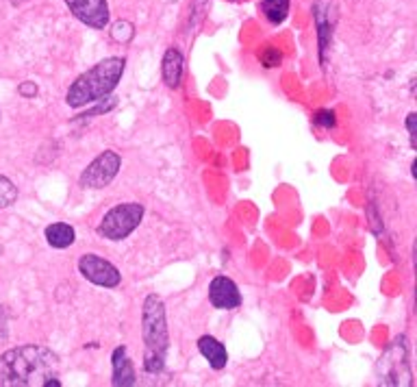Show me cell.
Returning a JSON list of instances; mask_svg holds the SVG:
<instances>
[{
  "label": "cell",
  "mask_w": 417,
  "mask_h": 387,
  "mask_svg": "<svg viewBox=\"0 0 417 387\" xmlns=\"http://www.w3.org/2000/svg\"><path fill=\"white\" fill-rule=\"evenodd\" d=\"M59 357L46 346L26 344L0 354V385L5 387H61Z\"/></svg>",
  "instance_id": "cell-1"
},
{
  "label": "cell",
  "mask_w": 417,
  "mask_h": 387,
  "mask_svg": "<svg viewBox=\"0 0 417 387\" xmlns=\"http://www.w3.org/2000/svg\"><path fill=\"white\" fill-rule=\"evenodd\" d=\"M124 68H127L124 59L109 57L105 62L96 64L94 68H89L87 72H83L68 89V94H66L68 107L81 109L85 105L105 100L117 87V83H120Z\"/></svg>",
  "instance_id": "cell-2"
},
{
  "label": "cell",
  "mask_w": 417,
  "mask_h": 387,
  "mask_svg": "<svg viewBox=\"0 0 417 387\" xmlns=\"http://www.w3.org/2000/svg\"><path fill=\"white\" fill-rule=\"evenodd\" d=\"M141 335H143V370L159 374L165 368L170 348V333L165 320V305L157 294L146 296L141 309Z\"/></svg>",
  "instance_id": "cell-3"
},
{
  "label": "cell",
  "mask_w": 417,
  "mask_h": 387,
  "mask_svg": "<svg viewBox=\"0 0 417 387\" xmlns=\"http://www.w3.org/2000/svg\"><path fill=\"white\" fill-rule=\"evenodd\" d=\"M380 385H411V366H409V342L404 335L396 337L387 348L376 366Z\"/></svg>",
  "instance_id": "cell-4"
},
{
  "label": "cell",
  "mask_w": 417,
  "mask_h": 387,
  "mask_svg": "<svg viewBox=\"0 0 417 387\" xmlns=\"http://www.w3.org/2000/svg\"><path fill=\"white\" fill-rule=\"evenodd\" d=\"M143 220V204L139 202H122L115 204L111 212L105 214L98 224V235L109 242H122L141 224Z\"/></svg>",
  "instance_id": "cell-5"
},
{
  "label": "cell",
  "mask_w": 417,
  "mask_h": 387,
  "mask_svg": "<svg viewBox=\"0 0 417 387\" xmlns=\"http://www.w3.org/2000/svg\"><path fill=\"white\" fill-rule=\"evenodd\" d=\"M120 166H122L120 155H117L115 151H105L83 170L78 183L85 190H102L117 176Z\"/></svg>",
  "instance_id": "cell-6"
},
{
  "label": "cell",
  "mask_w": 417,
  "mask_h": 387,
  "mask_svg": "<svg viewBox=\"0 0 417 387\" xmlns=\"http://www.w3.org/2000/svg\"><path fill=\"white\" fill-rule=\"evenodd\" d=\"M78 270L89 283L100 285V287H117L122 281L120 270L98 255H83L78 261Z\"/></svg>",
  "instance_id": "cell-7"
},
{
  "label": "cell",
  "mask_w": 417,
  "mask_h": 387,
  "mask_svg": "<svg viewBox=\"0 0 417 387\" xmlns=\"http://www.w3.org/2000/svg\"><path fill=\"white\" fill-rule=\"evenodd\" d=\"M313 18L317 26V42H319V59L326 64V50L333 42V28L337 24V5L335 0H317L313 5Z\"/></svg>",
  "instance_id": "cell-8"
},
{
  "label": "cell",
  "mask_w": 417,
  "mask_h": 387,
  "mask_svg": "<svg viewBox=\"0 0 417 387\" xmlns=\"http://www.w3.org/2000/svg\"><path fill=\"white\" fill-rule=\"evenodd\" d=\"M76 20L92 28H105L109 24L107 0H64Z\"/></svg>",
  "instance_id": "cell-9"
},
{
  "label": "cell",
  "mask_w": 417,
  "mask_h": 387,
  "mask_svg": "<svg viewBox=\"0 0 417 387\" xmlns=\"http://www.w3.org/2000/svg\"><path fill=\"white\" fill-rule=\"evenodd\" d=\"M208 301L220 311H230L242 305V294L228 277H216L208 285Z\"/></svg>",
  "instance_id": "cell-10"
},
{
  "label": "cell",
  "mask_w": 417,
  "mask_h": 387,
  "mask_svg": "<svg viewBox=\"0 0 417 387\" xmlns=\"http://www.w3.org/2000/svg\"><path fill=\"white\" fill-rule=\"evenodd\" d=\"M113 366V385L115 387H131L135 385V368L129 359V350L124 346H117L111 354Z\"/></svg>",
  "instance_id": "cell-11"
},
{
  "label": "cell",
  "mask_w": 417,
  "mask_h": 387,
  "mask_svg": "<svg viewBox=\"0 0 417 387\" xmlns=\"http://www.w3.org/2000/svg\"><path fill=\"white\" fill-rule=\"evenodd\" d=\"M198 350L200 354L204 357V359L208 362V366H211L213 370H224L226 364H228V352H226V346L211 337V335H202L198 340Z\"/></svg>",
  "instance_id": "cell-12"
},
{
  "label": "cell",
  "mask_w": 417,
  "mask_h": 387,
  "mask_svg": "<svg viewBox=\"0 0 417 387\" xmlns=\"http://www.w3.org/2000/svg\"><path fill=\"white\" fill-rule=\"evenodd\" d=\"M183 54L176 48H168L163 54V64H161V72H163V81L168 87H178L183 79Z\"/></svg>",
  "instance_id": "cell-13"
},
{
  "label": "cell",
  "mask_w": 417,
  "mask_h": 387,
  "mask_svg": "<svg viewBox=\"0 0 417 387\" xmlns=\"http://www.w3.org/2000/svg\"><path fill=\"white\" fill-rule=\"evenodd\" d=\"M74 240H76V233L66 222H54V224L46 226V242L52 248H68L74 244Z\"/></svg>",
  "instance_id": "cell-14"
},
{
  "label": "cell",
  "mask_w": 417,
  "mask_h": 387,
  "mask_svg": "<svg viewBox=\"0 0 417 387\" xmlns=\"http://www.w3.org/2000/svg\"><path fill=\"white\" fill-rule=\"evenodd\" d=\"M261 11L270 24H283L289 16V0H261Z\"/></svg>",
  "instance_id": "cell-15"
},
{
  "label": "cell",
  "mask_w": 417,
  "mask_h": 387,
  "mask_svg": "<svg viewBox=\"0 0 417 387\" xmlns=\"http://www.w3.org/2000/svg\"><path fill=\"white\" fill-rule=\"evenodd\" d=\"M18 200V187L9 181L7 176L0 174V209H7Z\"/></svg>",
  "instance_id": "cell-16"
},
{
  "label": "cell",
  "mask_w": 417,
  "mask_h": 387,
  "mask_svg": "<svg viewBox=\"0 0 417 387\" xmlns=\"http://www.w3.org/2000/svg\"><path fill=\"white\" fill-rule=\"evenodd\" d=\"M133 35H135V28H133V24H131V22H127V20L115 22V24H113V28H111V37H113L115 42H120V44L131 42V40H133Z\"/></svg>",
  "instance_id": "cell-17"
},
{
  "label": "cell",
  "mask_w": 417,
  "mask_h": 387,
  "mask_svg": "<svg viewBox=\"0 0 417 387\" xmlns=\"http://www.w3.org/2000/svg\"><path fill=\"white\" fill-rule=\"evenodd\" d=\"M259 59L263 68H278L281 62H283V54L274 48V46H265L261 52H259Z\"/></svg>",
  "instance_id": "cell-18"
},
{
  "label": "cell",
  "mask_w": 417,
  "mask_h": 387,
  "mask_svg": "<svg viewBox=\"0 0 417 387\" xmlns=\"http://www.w3.org/2000/svg\"><path fill=\"white\" fill-rule=\"evenodd\" d=\"M313 122H315L317 127H324V129H333V127L337 125L335 113H333V111H329V109L317 111V113H315V117H313Z\"/></svg>",
  "instance_id": "cell-19"
},
{
  "label": "cell",
  "mask_w": 417,
  "mask_h": 387,
  "mask_svg": "<svg viewBox=\"0 0 417 387\" xmlns=\"http://www.w3.org/2000/svg\"><path fill=\"white\" fill-rule=\"evenodd\" d=\"M18 92H20V96H24V98H35V96H37V85L31 83V81H24V83L18 87Z\"/></svg>",
  "instance_id": "cell-20"
},
{
  "label": "cell",
  "mask_w": 417,
  "mask_h": 387,
  "mask_svg": "<svg viewBox=\"0 0 417 387\" xmlns=\"http://www.w3.org/2000/svg\"><path fill=\"white\" fill-rule=\"evenodd\" d=\"M415 120H417V115H415V113H409V117H406V129H409L411 146H413V148L417 146V144H415V135H417V131H415Z\"/></svg>",
  "instance_id": "cell-21"
}]
</instances>
